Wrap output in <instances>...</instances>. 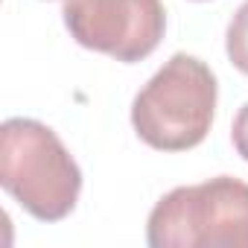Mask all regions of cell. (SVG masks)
<instances>
[{"mask_svg":"<svg viewBox=\"0 0 248 248\" xmlns=\"http://www.w3.org/2000/svg\"><path fill=\"white\" fill-rule=\"evenodd\" d=\"M231 140H233V149L242 161H248V102L236 111L233 117V126H231Z\"/></svg>","mask_w":248,"mask_h":248,"instance_id":"8992f818","label":"cell"},{"mask_svg":"<svg viewBox=\"0 0 248 248\" xmlns=\"http://www.w3.org/2000/svg\"><path fill=\"white\" fill-rule=\"evenodd\" d=\"M225 50H228V59L231 64L248 76V0L233 12L231 24H228V32H225Z\"/></svg>","mask_w":248,"mask_h":248,"instance_id":"5b68a950","label":"cell"},{"mask_svg":"<svg viewBox=\"0 0 248 248\" xmlns=\"http://www.w3.org/2000/svg\"><path fill=\"white\" fill-rule=\"evenodd\" d=\"M196 3H204V0H196Z\"/></svg>","mask_w":248,"mask_h":248,"instance_id":"52a82bcc","label":"cell"},{"mask_svg":"<svg viewBox=\"0 0 248 248\" xmlns=\"http://www.w3.org/2000/svg\"><path fill=\"white\" fill-rule=\"evenodd\" d=\"M219 85L213 70L187 53H175L135 96L132 126L158 152L196 149L216 114Z\"/></svg>","mask_w":248,"mask_h":248,"instance_id":"7a4b0ae2","label":"cell"},{"mask_svg":"<svg viewBox=\"0 0 248 248\" xmlns=\"http://www.w3.org/2000/svg\"><path fill=\"white\" fill-rule=\"evenodd\" d=\"M62 15L76 44L123 64L152 56L167 32L161 0H64Z\"/></svg>","mask_w":248,"mask_h":248,"instance_id":"277c9868","label":"cell"},{"mask_svg":"<svg viewBox=\"0 0 248 248\" xmlns=\"http://www.w3.org/2000/svg\"><path fill=\"white\" fill-rule=\"evenodd\" d=\"M152 248H248V184L216 175L170 190L149 213Z\"/></svg>","mask_w":248,"mask_h":248,"instance_id":"3957f363","label":"cell"},{"mask_svg":"<svg viewBox=\"0 0 248 248\" xmlns=\"http://www.w3.org/2000/svg\"><path fill=\"white\" fill-rule=\"evenodd\" d=\"M0 184L38 222H62L82 193V170L62 138L30 117L0 126Z\"/></svg>","mask_w":248,"mask_h":248,"instance_id":"6da1fadb","label":"cell"}]
</instances>
